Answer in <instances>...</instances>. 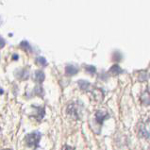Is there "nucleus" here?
<instances>
[{
    "instance_id": "nucleus-6",
    "label": "nucleus",
    "mask_w": 150,
    "mask_h": 150,
    "mask_svg": "<svg viewBox=\"0 0 150 150\" xmlns=\"http://www.w3.org/2000/svg\"><path fill=\"white\" fill-rule=\"evenodd\" d=\"M78 83H79V87L84 92L88 91V90L90 89V87H91L90 82H88V81H86V80H79Z\"/></svg>"
},
{
    "instance_id": "nucleus-10",
    "label": "nucleus",
    "mask_w": 150,
    "mask_h": 150,
    "mask_svg": "<svg viewBox=\"0 0 150 150\" xmlns=\"http://www.w3.org/2000/svg\"><path fill=\"white\" fill-rule=\"evenodd\" d=\"M34 92L36 93V95L38 96H44V89H42L40 85H38V86L35 87V89H34Z\"/></svg>"
},
{
    "instance_id": "nucleus-4",
    "label": "nucleus",
    "mask_w": 150,
    "mask_h": 150,
    "mask_svg": "<svg viewBox=\"0 0 150 150\" xmlns=\"http://www.w3.org/2000/svg\"><path fill=\"white\" fill-rule=\"evenodd\" d=\"M96 117L97 123L102 124L105 119H107V118L109 117V115H108V113H107V112H103V111H97L96 114Z\"/></svg>"
},
{
    "instance_id": "nucleus-8",
    "label": "nucleus",
    "mask_w": 150,
    "mask_h": 150,
    "mask_svg": "<svg viewBox=\"0 0 150 150\" xmlns=\"http://www.w3.org/2000/svg\"><path fill=\"white\" fill-rule=\"evenodd\" d=\"M122 72H123L122 69L118 65H113L112 67L110 68V73L111 75H113V76H117L119 74H121Z\"/></svg>"
},
{
    "instance_id": "nucleus-15",
    "label": "nucleus",
    "mask_w": 150,
    "mask_h": 150,
    "mask_svg": "<svg viewBox=\"0 0 150 150\" xmlns=\"http://www.w3.org/2000/svg\"><path fill=\"white\" fill-rule=\"evenodd\" d=\"M3 93H4V92H3V90H2V89H0V95H2Z\"/></svg>"
},
{
    "instance_id": "nucleus-2",
    "label": "nucleus",
    "mask_w": 150,
    "mask_h": 150,
    "mask_svg": "<svg viewBox=\"0 0 150 150\" xmlns=\"http://www.w3.org/2000/svg\"><path fill=\"white\" fill-rule=\"evenodd\" d=\"M68 113L70 114V116H72L75 119H79V114H80V110L78 104L76 103H73V104L68 106Z\"/></svg>"
},
{
    "instance_id": "nucleus-14",
    "label": "nucleus",
    "mask_w": 150,
    "mask_h": 150,
    "mask_svg": "<svg viewBox=\"0 0 150 150\" xmlns=\"http://www.w3.org/2000/svg\"><path fill=\"white\" fill-rule=\"evenodd\" d=\"M4 45H5V40L2 37H0V48L4 47Z\"/></svg>"
},
{
    "instance_id": "nucleus-11",
    "label": "nucleus",
    "mask_w": 150,
    "mask_h": 150,
    "mask_svg": "<svg viewBox=\"0 0 150 150\" xmlns=\"http://www.w3.org/2000/svg\"><path fill=\"white\" fill-rule=\"evenodd\" d=\"M86 72H88L89 74H91V75H93L96 72V69L95 66L88 65V66H86Z\"/></svg>"
},
{
    "instance_id": "nucleus-9",
    "label": "nucleus",
    "mask_w": 150,
    "mask_h": 150,
    "mask_svg": "<svg viewBox=\"0 0 150 150\" xmlns=\"http://www.w3.org/2000/svg\"><path fill=\"white\" fill-rule=\"evenodd\" d=\"M21 48L25 50V51H28V52H31V51H32V48H31L30 45H29L28 42H25V41L21 42Z\"/></svg>"
},
{
    "instance_id": "nucleus-3",
    "label": "nucleus",
    "mask_w": 150,
    "mask_h": 150,
    "mask_svg": "<svg viewBox=\"0 0 150 150\" xmlns=\"http://www.w3.org/2000/svg\"><path fill=\"white\" fill-rule=\"evenodd\" d=\"M45 73L42 71L38 70V71L35 72V74H34V80H35L36 82L42 83V81L45 80Z\"/></svg>"
},
{
    "instance_id": "nucleus-16",
    "label": "nucleus",
    "mask_w": 150,
    "mask_h": 150,
    "mask_svg": "<svg viewBox=\"0 0 150 150\" xmlns=\"http://www.w3.org/2000/svg\"><path fill=\"white\" fill-rule=\"evenodd\" d=\"M3 150H11V149H3Z\"/></svg>"
},
{
    "instance_id": "nucleus-5",
    "label": "nucleus",
    "mask_w": 150,
    "mask_h": 150,
    "mask_svg": "<svg viewBox=\"0 0 150 150\" xmlns=\"http://www.w3.org/2000/svg\"><path fill=\"white\" fill-rule=\"evenodd\" d=\"M65 72H66V75L68 76H74L79 72V70H78V68L74 65H68L65 68Z\"/></svg>"
},
{
    "instance_id": "nucleus-12",
    "label": "nucleus",
    "mask_w": 150,
    "mask_h": 150,
    "mask_svg": "<svg viewBox=\"0 0 150 150\" xmlns=\"http://www.w3.org/2000/svg\"><path fill=\"white\" fill-rule=\"evenodd\" d=\"M37 62L40 64V65L42 66H45L46 64H47V62H46V59L45 58H42V57H39L37 59Z\"/></svg>"
},
{
    "instance_id": "nucleus-13",
    "label": "nucleus",
    "mask_w": 150,
    "mask_h": 150,
    "mask_svg": "<svg viewBox=\"0 0 150 150\" xmlns=\"http://www.w3.org/2000/svg\"><path fill=\"white\" fill-rule=\"evenodd\" d=\"M62 150H75V148H74V147H72V146H70V145L65 144V145H63V146H62Z\"/></svg>"
},
{
    "instance_id": "nucleus-7",
    "label": "nucleus",
    "mask_w": 150,
    "mask_h": 150,
    "mask_svg": "<svg viewBox=\"0 0 150 150\" xmlns=\"http://www.w3.org/2000/svg\"><path fill=\"white\" fill-rule=\"evenodd\" d=\"M33 108L37 110L36 114H37V119L38 120H41L42 118H44L45 114V110L44 108H42V107H36V106H33Z\"/></svg>"
},
{
    "instance_id": "nucleus-1",
    "label": "nucleus",
    "mask_w": 150,
    "mask_h": 150,
    "mask_svg": "<svg viewBox=\"0 0 150 150\" xmlns=\"http://www.w3.org/2000/svg\"><path fill=\"white\" fill-rule=\"evenodd\" d=\"M41 140V133L39 131H33L25 136V142L29 147H37Z\"/></svg>"
}]
</instances>
